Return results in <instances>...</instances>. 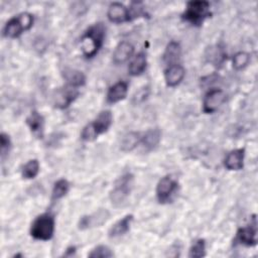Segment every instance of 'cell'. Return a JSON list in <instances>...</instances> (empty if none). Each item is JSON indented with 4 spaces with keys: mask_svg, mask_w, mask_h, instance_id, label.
Returning <instances> with one entry per match:
<instances>
[{
    "mask_svg": "<svg viewBox=\"0 0 258 258\" xmlns=\"http://www.w3.org/2000/svg\"><path fill=\"white\" fill-rule=\"evenodd\" d=\"M107 17L110 22L115 24H121L133 20L130 8L119 2H113L109 5Z\"/></svg>",
    "mask_w": 258,
    "mask_h": 258,
    "instance_id": "cell-11",
    "label": "cell"
},
{
    "mask_svg": "<svg viewBox=\"0 0 258 258\" xmlns=\"http://www.w3.org/2000/svg\"><path fill=\"white\" fill-rule=\"evenodd\" d=\"M0 148H1V159L2 161L5 160V158L8 156L10 149H11V140L8 134L2 132L0 134Z\"/></svg>",
    "mask_w": 258,
    "mask_h": 258,
    "instance_id": "cell-28",
    "label": "cell"
},
{
    "mask_svg": "<svg viewBox=\"0 0 258 258\" xmlns=\"http://www.w3.org/2000/svg\"><path fill=\"white\" fill-rule=\"evenodd\" d=\"M76 247L75 246H71V247H69V248H67V250H66V252L63 253V256L64 257H71V256H73V255H75L76 254Z\"/></svg>",
    "mask_w": 258,
    "mask_h": 258,
    "instance_id": "cell-30",
    "label": "cell"
},
{
    "mask_svg": "<svg viewBox=\"0 0 258 258\" xmlns=\"http://www.w3.org/2000/svg\"><path fill=\"white\" fill-rule=\"evenodd\" d=\"M70 182L66 178H60L56 180L53 184L52 190H51V201L56 202L60 199H62L70 190Z\"/></svg>",
    "mask_w": 258,
    "mask_h": 258,
    "instance_id": "cell-23",
    "label": "cell"
},
{
    "mask_svg": "<svg viewBox=\"0 0 258 258\" xmlns=\"http://www.w3.org/2000/svg\"><path fill=\"white\" fill-rule=\"evenodd\" d=\"M39 162L37 159H30L28 160L21 169V176L24 179H32L37 176L39 173Z\"/></svg>",
    "mask_w": 258,
    "mask_h": 258,
    "instance_id": "cell-24",
    "label": "cell"
},
{
    "mask_svg": "<svg viewBox=\"0 0 258 258\" xmlns=\"http://www.w3.org/2000/svg\"><path fill=\"white\" fill-rule=\"evenodd\" d=\"M232 62H233V68L235 70L237 71L243 70L250 62V54L245 51H239L234 55Z\"/></svg>",
    "mask_w": 258,
    "mask_h": 258,
    "instance_id": "cell-26",
    "label": "cell"
},
{
    "mask_svg": "<svg viewBox=\"0 0 258 258\" xmlns=\"http://www.w3.org/2000/svg\"><path fill=\"white\" fill-rule=\"evenodd\" d=\"M133 184L134 175L130 172H126L122 174L120 177H118L109 195L112 204L116 207L122 206L129 197L133 188Z\"/></svg>",
    "mask_w": 258,
    "mask_h": 258,
    "instance_id": "cell-6",
    "label": "cell"
},
{
    "mask_svg": "<svg viewBox=\"0 0 258 258\" xmlns=\"http://www.w3.org/2000/svg\"><path fill=\"white\" fill-rule=\"evenodd\" d=\"M55 230L54 215L45 212L37 216L30 226V236L38 241H48L53 237Z\"/></svg>",
    "mask_w": 258,
    "mask_h": 258,
    "instance_id": "cell-4",
    "label": "cell"
},
{
    "mask_svg": "<svg viewBox=\"0 0 258 258\" xmlns=\"http://www.w3.org/2000/svg\"><path fill=\"white\" fill-rule=\"evenodd\" d=\"M128 93V83L125 81H119L111 86L106 95V101L108 104H116L124 100Z\"/></svg>",
    "mask_w": 258,
    "mask_h": 258,
    "instance_id": "cell-13",
    "label": "cell"
},
{
    "mask_svg": "<svg viewBox=\"0 0 258 258\" xmlns=\"http://www.w3.org/2000/svg\"><path fill=\"white\" fill-rule=\"evenodd\" d=\"M106 35V27L102 22L91 25L80 39L81 49L86 58L94 57L102 48Z\"/></svg>",
    "mask_w": 258,
    "mask_h": 258,
    "instance_id": "cell-1",
    "label": "cell"
},
{
    "mask_svg": "<svg viewBox=\"0 0 258 258\" xmlns=\"http://www.w3.org/2000/svg\"><path fill=\"white\" fill-rule=\"evenodd\" d=\"M235 242L246 247H254L257 245V221L255 215L251 218L249 225L238 229Z\"/></svg>",
    "mask_w": 258,
    "mask_h": 258,
    "instance_id": "cell-8",
    "label": "cell"
},
{
    "mask_svg": "<svg viewBox=\"0 0 258 258\" xmlns=\"http://www.w3.org/2000/svg\"><path fill=\"white\" fill-rule=\"evenodd\" d=\"M178 189V182L170 175H165L159 179L156 185V199L160 204L170 203Z\"/></svg>",
    "mask_w": 258,
    "mask_h": 258,
    "instance_id": "cell-7",
    "label": "cell"
},
{
    "mask_svg": "<svg viewBox=\"0 0 258 258\" xmlns=\"http://www.w3.org/2000/svg\"><path fill=\"white\" fill-rule=\"evenodd\" d=\"M62 77L66 81V85L74 87V88H81L86 84V76L83 72L73 69L64 70L62 73Z\"/></svg>",
    "mask_w": 258,
    "mask_h": 258,
    "instance_id": "cell-18",
    "label": "cell"
},
{
    "mask_svg": "<svg viewBox=\"0 0 258 258\" xmlns=\"http://www.w3.org/2000/svg\"><path fill=\"white\" fill-rule=\"evenodd\" d=\"M146 67H147L146 53L143 51H140L130 61L128 67V73L130 76L137 77L144 73V71L146 70Z\"/></svg>",
    "mask_w": 258,
    "mask_h": 258,
    "instance_id": "cell-20",
    "label": "cell"
},
{
    "mask_svg": "<svg viewBox=\"0 0 258 258\" xmlns=\"http://www.w3.org/2000/svg\"><path fill=\"white\" fill-rule=\"evenodd\" d=\"M26 125L28 126L32 135L36 138H42L44 132V118L36 110H32L26 118Z\"/></svg>",
    "mask_w": 258,
    "mask_h": 258,
    "instance_id": "cell-14",
    "label": "cell"
},
{
    "mask_svg": "<svg viewBox=\"0 0 258 258\" xmlns=\"http://www.w3.org/2000/svg\"><path fill=\"white\" fill-rule=\"evenodd\" d=\"M33 25V15L28 12H22L10 18L3 27V36L7 38H17L24 31L29 30Z\"/></svg>",
    "mask_w": 258,
    "mask_h": 258,
    "instance_id": "cell-5",
    "label": "cell"
},
{
    "mask_svg": "<svg viewBox=\"0 0 258 258\" xmlns=\"http://www.w3.org/2000/svg\"><path fill=\"white\" fill-rule=\"evenodd\" d=\"M113 123V115L111 111L104 110L99 113L95 120L88 123L81 132V138L83 141L91 142L96 140L101 134H104L109 130Z\"/></svg>",
    "mask_w": 258,
    "mask_h": 258,
    "instance_id": "cell-2",
    "label": "cell"
},
{
    "mask_svg": "<svg viewBox=\"0 0 258 258\" xmlns=\"http://www.w3.org/2000/svg\"><path fill=\"white\" fill-rule=\"evenodd\" d=\"M226 94L221 89H212L207 92L203 100V111L206 114H213L225 103Z\"/></svg>",
    "mask_w": 258,
    "mask_h": 258,
    "instance_id": "cell-10",
    "label": "cell"
},
{
    "mask_svg": "<svg viewBox=\"0 0 258 258\" xmlns=\"http://www.w3.org/2000/svg\"><path fill=\"white\" fill-rule=\"evenodd\" d=\"M88 256L90 258H111L114 256V253L108 246L98 245L88 254Z\"/></svg>",
    "mask_w": 258,
    "mask_h": 258,
    "instance_id": "cell-27",
    "label": "cell"
},
{
    "mask_svg": "<svg viewBox=\"0 0 258 258\" xmlns=\"http://www.w3.org/2000/svg\"><path fill=\"white\" fill-rule=\"evenodd\" d=\"M134 52V46L126 40H123L118 43L115 47L112 58L115 64H122L129 60Z\"/></svg>",
    "mask_w": 258,
    "mask_h": 258,
    "instance_id": "cell-15",
    "label": "cell"
},
{
    "mask_svg": "<svg viewBox=\"0 0 258 258\" xmlns=\"http://www.w3.org/2000/svg\"><path fill=\"white\" fill-rule=\"evenodd\" d=\"M161 140V131L158 128L148 129L146 132L141 134V144L147 150L154 149Z\"/></svg>",
    "mask_w": 258,
    "mask_h": 258,
    "instance_id": "cell-19",
    "label": "cell"
},
{
    "mask_svg": "<svg viewBox=\"0 0 258 258\" xmlns=\"http://www.w3.org/2000/svg\"><path fill=\"white\" fill-rule=\"evenodd\" d=\"M79 96V89L66 85L54 92L52 97L53 105L57 109H67Z\"/></svg>",
    "mask_w": 258,
    "mask_h": 258,
    "instance_id": "cell-9",
    "label": "cell"
},
{
    "mask_svg": "<svg viewBox=\"0 0 258 258\" xmlns=\"http://www.w3.org/2000/svg\"><path fill=\"white\" fill-rule=\"evenodd\" d=\"M212 16L210 2L205 0L188 1L180 17L184 22L194 26H201L205 20Z\"/></svg>",
    "mask_w": 258,
    "mask_h": 258,
    "instance_id": "cell-3",
    "label": "cell"
},
{
    "mask_svg": "<svg viewBox=\"0 0 258 258\" xmlns=\"http://www.w3.org/2000/svg\"><path fill=\"white\" fill-rule=\"evenodd\" d=\"M140 142H141V133L136 131H130L122 137L121 143H120V149L124 152H130L134 150Z\"/></svg>",
    "mask_w": 258,
    "mask_h": 258,
    "instance_id": "cell-22",
    "label": "cell"
},
{
    "mask_svg": "<svg viewBox=\"0 0 258 258\" xmlns=\"http://www.w3.org/2000/svg\"><path fill=\"white\" fill-rule=\"evenodd\" d=\"M185 76V70L180 63L166 67L164 70V81L167 87L173 88L178 86Z\"/></svg>",
    "mask_w": 258,
    "mask_h": 258,
    "instance_id": "cell-12",
    "label": "cell"
},
{
    "mask_svg": "<svg viewBox=\"0 0 258 258\" xmlns=\"http://www.w3.org/2000/svg\"><path fill=\"white\" fill-rule=\"evenodd\" d=\"M149 95V89L148 87H144L142 89H140L133 97V101L137 104V103H142L143 101H145L147 99Z\"/></svg>",
    "mask_w": 258,
    "mask_h": 258,
    "instance_id": "cell-29",
    "label": "cell"
},
{
    "mask_svg": "<svg viewBox=\"0 0 258 258\" xmlns=\"http://www.w3.org/2000/svg\"><path fill=\"white\" fill-rule=\"evenodd\" d=\"M180 54H181V48L178 42L176 41H170L164 50L163 53V61L168 66L171 64H175V63H179L178 59L180 58Z\"/></svg>",
    "mask_w": 258,
    "mask_h": 258,
    "instance_id": "cell-21",
    "label": "cell"
},
{
    "mask_svg": "<svg viewBox=\"0 0 258 258\" xmlns=\"http://www.w3.org/2000/svg\"><path fill=\"white\" fill-rule=\"evenodd\" d=\"M205 256H206V241L202 238L195 240L189 247L188 257L202 258Z\"/></svg>",
    "mask_w": 258,
    "mask_h": 258,
    "instance_id": "cell-25",
    "label": "cell"
},
{
    "mask_svg": "<svg viewBox=\"0 0 258 258\" xmlns=\"http://www.w3.org/2000/svg\"><path fill=\"white\" fill-rule=\"evenodd\" d=\"M133 218H134L133 215L128 214V215H125L120 220H118L109 229V232H108L109 237L110 238H118V237L124 236L130 230V227L133 222Z\"/></svg>",
    "mask_w": 258,
    "mask_h": 258,
    "instance_id": "cell-17",
    "label": "cell"
},
{
    "mask_svg": "<svg viewBox=\"0 0 258 258\" xmlns=\"http://www.w3.org/2000/svg\"><path fill=\"white\" fill-rule=\"evenodd\" d=\"M245 149L237 148L230 151L224 159V165L228 170H241L244 167Z\"/></svg>",
    "mask_w": 258,
    "mask_h": 258,
    "instance_id": "cell-16",
    "label": "cell"
}]
</instances>
